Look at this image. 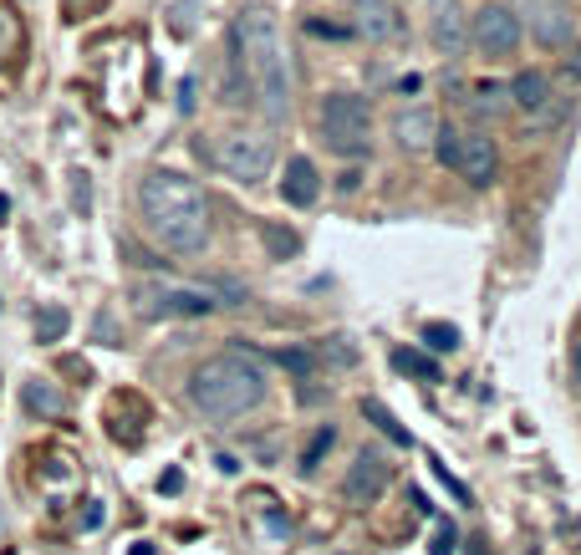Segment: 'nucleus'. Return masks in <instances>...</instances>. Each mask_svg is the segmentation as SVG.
<instances>
[{
    "mask_svg": "<svg viewBox=\"0 0 581 555\" xmlns=\"http://www.w3.org/2000/svg\"><path fill=\"white\" fill-rule=\"evenodd\" d=\"M138 204H143L148 235L168 255H199L209 245V199L194 179L174 173V168H153V173H143Z\"/></svg>",
    "mask_w": 581,
    "mask_h": 555,
    "instance_id": "1",
    "label": "nucleus"
},
{
    "mask_svg": "<svg viewBox=\"0 0 581 555\" xmlns=\"http://www.w3.org/2000/svg\"><path fill=\"white\" fill-rule=\"evenodd\" d=\"M266 362H260V351L255 347H229L220 357H209L194 367L189 377V403L214 418V423H229V418H240V412L260 408L266 403Z\"/></svg>",
    "mask_w": 581,
    "mask_h": 555,
    "instance_id": "2",
    "label": "nucleus"
},
{
    "mask_svg": "<svg viewBox=\"0 0 581 555\" xmlns=\"http://www.w3.org/2000/svg\"><path fill=\"white\" fill-rule=\"evenodd\" d=\"M235 62L245 72L250 97L266 107L281 123L290 112V77H286V51H281V31L266 5H245L235 16Z\"/></svg>",
    "mask_w": 581,
    "mask_h": 555,
    "instance_id": "3",
    "label": "nucleus"
},
{
    "mask_svg": "<svg viewBox=\"0 0 581 555\" xmlns=\"http://www.w3.org/2000/svg\"><path fill=\"white\" fill-rule=\"evenodd\" d=\"M133 301L153 321H174V316H209L220 306H240L245 290L240 286H179V281H143L133 290Z\"/></svg>",
    "mask_w": 581,
    "mask_h": 555,
    "instance_id": "4",
    "label": "nucleus"
},
{
    "mask_svg": "<svg viewBox=\"0 0 581 555\" xmlns=\"http://www.w3.org/2000/svg\"><path fill=\"white\" fill-rule=\"evenodd\" d=\"M321 138L337 153L362 158L373 148V112H368V103L357 92H327L321 97Z\"/></svg>",
    "mask_w": 581,
    "mask_h": 555,
    "instance_id": "5",
    "label": "nucleus"
},
{
    "mask_svg": "<svg viewBox=\"0 0 581 555\" xmlns=\"http://www.w3.org/2000/svg\"><path fill=\"white\" fill-rule=\"evenodd\" d=\"M214 158H220V168H225L229 179H240V184H260V179L270 173V164H275V143H270L266 133L240 127V133H225V138H220Z\"/></svg>",
    "mask_w": 581,
    "mask_h": 555,
    "instance_id": "6",
    "label": "nucleus"
},
{
    "mask_svg": "<svg viewBox=\"0 0 581 555\" xmlns=\"http://www.w3.org/2000/svg\"><path fill=\"white\" fill-rule=\"evenodd\" d=\"M475 46L484 51V57H515L520 46V21L510 5H500V0H490V5H479L475 11Z\"/></svg>",
    "mask_w": 581,
    "mask_h": 555,
    "instance_id": "7",
    "label": "nucleus"
},
{
    "mask_svg": "<svg viewBox=\"0 0 581 555\" xmlns=\"http://www.w3.org/2000/svg\"><path fill=\"white\" fill-rule=\"evenodd\" d=\"M520 26H531L540 46H566L571 42V5L566 0H515L510 5Z\"/></svg>",
    "mask_w": 581,
    "mask_h": 555,
    "instance_id": "8",
    "label": "nucleus"
},
{
    "mask_svg": "<svg viewBox=\"0 0 581 555\" xmlns=\"http://www.w3.org/2000/svg\"><path fill=\"white\" fill-rule=\"evenodd\" d=\"M388 474H393V464H388L383 453L362 449L357 464L347 469V479H342V499H347V505H373L377 494L388 489Z\"/></svg>",
    "mask_w": 581,
    "mask_h": 555,
    "instance_id": "9",
    "label": "nucleus"
},
{
    "mask_svg": "<svg viewBox=\"0 0 581 555\" xmlns=\"http://www.w3.org/2000/svg\"><path fill=\"white\" fill-rule=\"evenodd\" d=\"M454 173L469 179L475 189H490L500 179V153L484 133H459V153H454Z\"/></svg>",
    "mask_w": 581,
    "mask_h": 555,
    "instance_id": "10",
    "label": "nucleus"
},
{
    "mask_svg": "<svg viewBox=\"0 0 581 555\" xmlns=\"http://www.w3.org/2000/svg\"><path fill=\"white\" fill-rule=\"evenodd\" d=\"M429 36L444 57H459L469 46V16L459 11V0H434V16H429Z\"/></svg>",
    "mask_w": 581,
    "mask_h": 555,
    "instance_id": "11",
    "label": "nucleus"
},
{
    "mask_svg": "<svg viewBox=\"0 0 581 555\" xmlns=\"http://www.w3.org/2000/svg\"><path fill=\"white\" fill-rule=\"evenodd\" d=\"M316 194H321V173H316V164L306 153H296L286 164V179H281V199H286L290 209H312Z\"/></svg>",
    "mask_w": 581,
    "mask_h": 555,
    "instance_id": "12",
    "label": "nucleus"
},
{
    "mask_svg": "<svg viewBox=\"0 0 581 555\" xmlns=\"http://www.w3.org/2000/svg\"><path fill=\"white\" fill-rule=\"evenodd\" d=\"M352 16H357V31H362L368 42H388V36L403 31L393 0H352Z\"/></svg>",
    "mask_w": 581,
    "mask_h": 555,
    "instance_id": "13",
    "label": "nucleus"
},
{
    "mask_svg": "<svg viewBox=\"0 0 581 555\" xmlns=\"http://www.w3.org/2000/svg\"><path fill=\"white\" fill-rule=\"evenodd\" d=\"M434 133H438V118L429 107H408V112L398 118V143L408 148V153H423V148L434 143Z\"/></svg>",
    "mask_w": 581,
    "mask_h": 555,
    "instance_id": "14",
    "label": "nucleus"
},
{
    "mask_svg": "<svg viewBox=\"0 0 581 555\" xmlns=\"http://www.w3.org/2000/svg\"><path fill=\"white\" fill-rule=\"evenodd\" d=\"M510 103L525 107V112H540V107L551 103V77L546 72H520L515 82H510Z\"/></svg>",
    "mask_w": 581,
    "mask_h": 555,
    "instance_id": "15",
    "label": "nucleus"
},
{
    "mask_svg": "<svg viewBox=\"0 0 581 555\" xmlns=\"http://www.w3.org/2000/svg\"><path fill=\"white\" fill-rule=\"evenodd\" d=\"M21 403H26V412H36V418H62L66 412V397L51 382H42V377H31L21 388Z\"/></svg>",
    "mask_w": 581,
    "mask_h": 555,
    "instance_id": "16",
    "label": "nucleus"
},
{
    "mask_svg": "<svg viewBox=\"0 0 581 555\" xmlns=\"http://www.w3.org/2000/svg\"><path fill=\"white\" fill-rule=\"evenodd\" d=\"M260 245H266V260H296L301 255V235L286 225H275V220H266L260 225Z\"/></svg>",
    "mask_w": 581,
    "mask_h": 555,
    "instance_id": "17",
    "label": "nucleus"
},
{
    "mask_svg": "<svg viewBox=\"0 0 581 555\" xmlns=\"http://www.w3.org/2000/svg\"><path fill=\"white\" fill-rule=\"evenodd\" d=\"M362 418H368V423H373L377 433H388V443H393V449H408V443H414V433L403 428L393 412L377 403V397H362Z\"/></svg>",
    "mask_w": 581,
    "mask_h": 555,
    "instance_id": "18",
    "label": "nucleus"
},
{
    "mask_svg": "<svg viewBox=\"0 0 581 555\" xmlns=\"http://www.w3.org/2000/svg\"><path fill=\"white\" fill-rule=\"evenodd\" d=\"M393 367L403 372V377H418V382H438V362L429 357V351L398 347V351H393Z\"/></svg>",
    "mask_w": 581,
    "mask_h": 555,
    "instance_id": "19",
    "label": "nucleus"
},
{
    "mask_svg": "<svg viewBox=\"0 0 581 555\" xmlns=\"http://www.w3.org/2000/svg\"><path fill=\"white\" fill-rule=\"evenodd\" d=\"M505 107H510V87L505 82H479L475 87V112L479 118H500Z\"/></svg>",
    "mask_w": 581,
    "mask_h": 555,
    "instance_id": "20",
    "label": "nucleus"
},
{
    "mask_svg": "<svg viewBox=\"0 0 581 555\" xmlns=\"http://www.w3.org/2000/svg\"><path fill=\"white\" fill-rule=\"evenodd\" d=\"M66 321H72V316H66L62 306H42L36 311V342H62Z\"/></svg>",
    "mask_w": 581,
    "mask_h": 555,
    "instance_id": "21",
    "label": "nucleus"
},
{
    "mask_svg": "<svg viewBox=\"0 0 581 555\" xmlns=\"http://www.w3.org/2000/svg\"><path fill=\"white\" fill-rule=\"evenodd\" d=\"M423 342H429L434 351H454L459 347V327H449V321H429V327H423Z\"/></svg>",
    "mask_w": 581,
    "mask_h": 555,
    "instance_id": "22",
    "label": "nucleus"
},
{
    "mask_svg": "<svg viewBox=\"0 0 581 555\" xmlns=\"http://www.w3.org/2000/svg\"><path fill=\"white\" fill-rule=\"evenodd\" d=\"M275 362H281L286 372H296V377H306V372L316 367V357L306 347H281V351H275Z\"/></svg>",
    "mask_w": 581,
    "mask_h": 555,
    "instance_id": "23",
    "label": "nucleus"
},
{
    "mask_svg": "<svg viewBox=\"0 0 581 555\" xmlns=\"http://www.w3.org/2000/svg\"><path fill=\"white\" fill-rule=\"evenodd\" d=\"M321 357H327L332 367H352V362H357V347L347 342V336H327V347H321Z\"/></svg>",
    "mask_w": 581,
    "mask_h": 555,
    "instance_id": "24",
    "label": "nucleus"
},
{
    "mask_svg": "<svg viewBox=\"0 0 581 555\" xmlns=\"http://www.w3.org/2000/svg\"><path fill=\"white\" fill-rule=\"evenodd\" d=\"M16 46H21V21H16L11 11H0V62H5Z\"/></svg>",
    "mask_w": 581,
    "mask_h": 555,
    "instance_id": "25",
    "label": "nucleus"
},
{
    "mask_svg": "<svg viewBox=\"0 0 581 555\" xmlns=\"http://www.w3.org/2000/svg\"><path fill=\"white\" fill-rule=\"evenodd\" d=\"M454 545H459V530L449 520H434V545H429V555H454Z\"/></svg>",
    "mask_w": 581,
    "mask_h": 555,
    "instance_id": "26",
    "label": "nucleus"
},
{
    "mask_svg": "<svg viewBox=\"0 0 581 555\" xmlns=\"http://www.w3.org/2000/svg\"><path fill=\"white\" fill-rule=\"evenodd\" d=\"M429 469H434V479H438V484H444V489H449V494H454L459 505H475V499H469V489H464V484H459L454 474H449V469H444V464H438L434 453H429Z\"/></svg>",
    "mask_w": 581,
    "mask_h": 555,
    "instance_id": "27",
    "label": "nucleus"
},
{
    "mask_svg": "<svg viewBox=\"0 0 581 555\" xmlns=\"http://www.w3.org/2000/svg\"><path fill=\"white\" fill-rule=\"evenodd\" d=\"M332 438H337V433H332V428H321V433H316V438H312V449L301 453V474H312V469H316V464H321V453L332 449Z\"/></svg>",
    "mask_w": 581,
    "mask_h": 555,
    "instance_id": "28",
    "label": "nucleus"
},
{
    "mask_svg": "<svg viewBox=\"0 0 581 555\" xmlns=\"http://www.w3.org/2000/svg\"><path fill=\"white\" fill-rule=\"evenodd\" d=\"M179 489H184V474H179V469L159 474V494H179Z\"/></svg>",
    "mask_w": 581,
    "mask_h": 555,
    "instance_id": "29",
    "label": "nucleus"
},
{
    "mask_svg": "<svg viewBox=\"0 0 581 555\" xmlns=\"http://www.w3.org/2000/svg\"><path fill=\"white\" fill-rule=\"evenodd\" d=\"M214 469L220 474H240V459H235V453H214Z\"/></svg>",
    "mask_w": 581,
    "mask_h": 555,
    "instance_id": "30",
    "label": "nucleus"
},
{
    "mask_svg": "<svg viewBox=\"0 0 581 555\" xmlns=\"http://www.w3.org/2000/svg\"><path fill=\"white\" fill-rule=\"evenodd\" d=\"M179 112H194V82L184 77V87H179Z\"/></svg>",
    "mask_w": 581,
    "mask_h": 555,
    "instance_id": "31",
    "label": "nucleus"
},
{
    "mask_svg": "<svg viewBox=\"0 0 581 555\" xmlns=\"http://www.w3.org/2000/svg\"><path fill=\"white\" fill-rule=\"evenodd\" d=\"M77 184H72V199H77V209H87V173H72Z\"/></svg>",
    "mask_w": 581,
    "mask_h": 555,
    "instance_id": "32",
    "label": "nucleus"
},
{
    "mask_svg": "<svg viewBox=\"0 0 581 555\" xmlns=\"http://www.w3.org/2000/svg\"><path fill=\"white\" fill-rule=\"evenodd\" d=\"M103 505H87V514H82V525H87V530H97V525H103Z\"/></svg>",
    "mask_w": 581,
    "mask_h": 555,
    "instance_id": "33",
    "label": "nucleus"
},
{
    "mask_svg": "<svg viewBox=\"0 0 581 555\" xmlns=\"http://www.w3.org/2000/svg\"><path fill=\"white\" fill-rule=\"evenodd\" d=\"M357 184H362V173H357V168H347V173H342V179H337V189H342V194H352Z\"/></svg>",
    "mask_w": 581,
    "mask_h": 555,
    "instance_id": "34",
    "label": "nucleus"
},
{
    "mask_svg": "<svg viewBox=\"0 0 581 555\" xmlns=\"http://www.w3.org/2000/svg\"><path fill=\"white\" fill-rule=\"evenodd\" d=\"M408 499H414V510H418V514H429V510H434V505H429V494L418 489V484H414V489H408Z\"/></svg>",
    "mask_w": 581,
    "mask_h": 555,
    "instance_id": "35",
    "label": "nucleus"
},
{
    "mask_svg": "<svg viewBox=\"0 0 581 555\" xmlns=\"http://www.w3.org/2000/svg\"><path fill=\"white\" fill-rule=\"evenodd\" d=\"M316 36H347V26H327V21H312Z\"/></svg>",
    "mask_w": 581,
    "mask_h": 555,
    "instance_id": "36",
    "label": "nucleus"
},
{
    "mask_svg": "<svg viewBox=\"0 0 581 555\" xmlns=\"http://www.w3.org/2000/svg\"><path fill=\"white\" fill-rule=\"evenodd\" d=\"M128 555H153V545H148V540H133V551Z\"/></svg>",
    "mask_w": 581,
    "mask_h": 555,
    "instance_id": "37",
    "label": "nucleus"
},
{
    "mask_svg": "<svg viewBox=\"0 0 581 555\" xmlns=\"http://www.w3.org/2000/svg\"><path fill=\"white\" fill-rule=\"evenodd\" d=\"M469 555H490V545H484V540H469Z\"/></svg>",
    "mask_w": 581,
    "mask_h": 555,
    "instance_id": "38",
    "label": "nucleus"
},
{
    "mask_svg": "<svg viewBox=\"0 0 581 555\" xmlns=\"http://www.w3.org/2000/svg\"><path fill=\"white\" fill-rule=\"evenodd\" d=\"M5 214H11V199H5V194H0V225H5Z\"/></svg>",
    "mask_w": 581,
    "mask_h": 555,
    "instance_id": "39",
    "label": "nucleus"
},
{
    "mask_svg": "<svg viewBox=\"0 0 581 555\" xmlns=\"http://www.w3.org/2000/svg\"><path fill=\"white\" fill-rule=\"evenodd\" d=\"M571 362H577V377H581V347H577V357H571Z\"/></svg>",
    "mask_w": 581,
    "mask_h": 555,
    "instance_id": "40",
    "label": "nucleus"
}]
</instances>
